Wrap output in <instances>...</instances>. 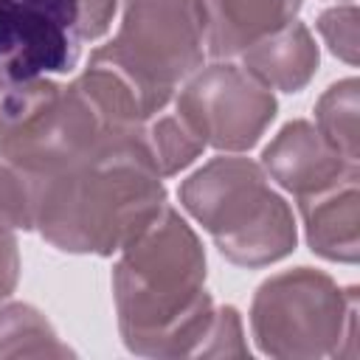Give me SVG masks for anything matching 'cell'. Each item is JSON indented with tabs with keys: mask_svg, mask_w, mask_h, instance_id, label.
I'll list each match as a JSON object with an SVG mask.
<instances>
[{
	"mask_svg": "<svg viewBox=\"0 0 360 360\" xmlns=\"http://www.w3.org/2000/svg\"><path fill=\"white\" fill-rule=\"evenodd\" d=\"M112 298L124 346L143 357H202L214 301L205 253L191 225L163 208L112 267Z\"/></svg>",
	"mask_w": 360,
	"mask_h": 360,
	"instance_id": "6da1fadb",
	"label": "cell"
},
{
	"mask_svg": "<svg viewBox=\"0 0 360 360\" xmlns=\"http://www.w3.org/2000/svg\"><path fill=\"white\" fill-rule=\"evenodd\" d=\"M31 225L68 253L112 256L141 236L166 208L160 177L129 149L121 132L101 155L65 172L25 177Z\"/></svg>",
	"mask_w": 360,
	"mask_h": 360,
	"instance_id": "7a4b0ae2",
	"label": "cell"
},
{
	"mask_svg": "<svg viewBox=\"0 0 360 360\" xmlns=\"http://www.w3.org/2000/svg\"><path fill=\"white\" fill-rule=\"evenodd\" d=\"M180 202L239 267H264L295 250L290 205L248 158H214L183 180Z\"/></svg>",
	"mask_w": 360,
	"mask_h": 360,
	"instance_id": "3957f363",
	"label": "cell"
},
{
	"mask_svg": "<svg viewBox=\"0 0 360 360\" xmlns=\"http://www.w3.org/2000/svg\"><path fill=\"white\" fill-rule=\"evenodd\" d=\"M110 135L76 82L45 76L0 90V158L22 177L90 160L107 149Z\"/></svg>",
	"mask_w": 360,
	"mask_h": 360,
	"instance_id": "277c9868",
	"label": "cell"
},
{
	"mask_svg": "<svg viewBox=\"0 0 360 360\" xmlns=\"http://www.w3.org/2000/svg\"><path fill=\"white\" fill-rule=\"evenodd\" d=\"M250 329L270 357H357V290L312 267L284 270L256 290Z\"/></svg>",
	"mask_w": 360,
	"mask_h": 360,
	"instance_id": "5b68a950",
	"label": "cell"
},
{
	"mask_svg": "<svg viewBox=\"0 0 360 360\" xmlns=\"http://www.w3.org/2000/svg\"><path fill=\"white\" fill-rule=\"evenodd\" d=\"M107 45L138 73L174 93L202 65V0H127L121 28Z\"/></svg>",
	"mask_w": 360,
	"mask_h": 360,
	"instance_id": "8992f818",
	"label": "cell"
},
{
	"mask_svg": "<svg viewBox=\"0 0 360 360\" xmlns=\"http://www.w3.org/2000/svg\"><path fill=\"white\" fill-rule=\"evenodd\" d=\"M191 129L219 152H245L259 143L276 118V96L245 68L231 62L194 70L174 107Z\"/></svg>",
	"mask_w": 360,
	"mask_h": 360,
	"instance_id": "52a82bcc",
	"label": "cell"
},
{
	"mask_svg": "<svg viewBox=\"0 0 360 360\" xmlns=\"http://www.w3.org/2000/svg\"><path fill=\"white\" fill-rule=\"evenodd\" d=\"M82 42L79 0H0V90L70 73Z\"/></svg>",
	"mask_w": 360,
	"mask_h": 360,
	"instance_id": "ba28073f",
	"label": "cell"
},
{
	"mask_svg": "<svg viewBox=\"0 0 360 360\" xmlns=\"http://www.w3.org/2000/svg\"><path fill=\"white\" fill-rule=\"evenodd\" d=\"M76 84L110 132H124L155 118L174 96L172 90L138 73L110 45H101L90 53V62Z\"/></svg>",
	"mask_w": 360,
	"mask_h": 360,
	"instance_id": "9c48e42d",
	"label": "cell"
},
{
	"mask_svg": "<svg viewBox=\"0 0 360 360\" xmlns=\"http://www.w3.org/2000/svg\"><path fill=\"white\" fill-rule=\"evenodd\" d=\"M262 169L281 188L295 194V200L360 172V166L343 158L309 121L284 124L278 135L264 146Z\"/></svg>",
	"mask_w": 360,
	"mask_h": 360,
	"instance_id": "30bf717a",
	"label": "cell"
},
{
	"mask_svg": "<svg viewBox=\"0 0 360 360\" xmlns=\"http://www.w3.org/2000/svg\"><path fill=\"white\" fill-rule=\"evenodd\" d=\"M307 242L329 262L354 264L360 253V172L298 197Z\"/></svg>",
	"mask_w": 360,
	"mask_h": 360,
	"instance_id": "8fae6325",
	"label": "cell"
},
{
	"mask_svg": "<svg viewBox=\"0 0 360 360\" xmlns=\"http://www.w3.org/2000/svg\"><path fill=\"white\" fill-rule=\"evenodd\" d=\"M301 0H202L205 45L217 59L236 56L295 20Z\"/></svg>",
	"mask_w": 360,
	"mask_h": 360,
	"instance_id": "7c38bea8",
	"label": "cell"
},
{
	"mask_svg": "<svg viewBox=\"0 0 360 360\" xmlns=\"http://www.w3.org/2000/svg\"><path fill=\"white\" fill-rule=\"evenodd\" d=\"M318 59L321 53L315 37L298 20L287 22L284 28L267 34L264 39L242 51V68L267 90L281 93L304 90L318 70Z\"/></svg>",
	"mask_w": 360,
	"mask_h": 360,
	"instance_id": "4fadbf2b",
	"label": "cell"
},
{
	"mask_svg": "<svg viewBox=\"0 0 360 360\" xmlns=\"http://www.w3.org/2000/svg\"><path fill=\"white\" fill-rule=\"evenodd\" d=\"M121 138L129 149L163 180L191 166L197 155L205 149V141L191 129V124L174 110L166 115H155L132 129H124Z\"/></svg>",
	"mask_w": 360,
	"mask_h": 360,
	"instance_id": "5bb4252c",
	"label": "cell"
},
{
	"mask_svg": "<svg viewBox=\"0 0 360 360\" xmlns=\"http://www.w3.org/2000/svg\"><path fill=\"white\" fill-rule=\"evenodd\" d=\"M73 354L45 315L28 304L0 307V357H68Z\"/></svg>",
	"mask_w": 360,
	"mask_h": 360,
	"instance_id": "9a60e30c",
	"label": "cell"
},
{
	"mask_svg": "<svg viewBox=\"0 0 360 360\" xmlns=\"http://www.w3.org/2000/svg\"><path fill=\"white\" fill-rule=\"evenodd\" d=\"M357 79L335 82L315 104V127L318 132L349 160L360 158V135H357Z\"/></svg>",
	"mask_w": 360,
	"mask_h": 360,
	"instance_id": "2e32d148",
	"label": "cell"
},
{
	"mask_svg": "<svg viewBox=\"0 0 360 360\" xmlns=\"http://www.w3.org/2000/svg\"><path fill=\"white\" fill-rule=\"evenodd\" d=\"M34 228L31 225V194L25 177L0 158V233Z\"/></svg>",
	"mask_w": 360,
	"mask_h": 360,
	"instance_id": "e0dca14e",
	"label": "cell"
},
{
	"mask_svg": "<svg viewBox=\"0 0 360 360\" xmlns=\"http://www.w3.org/2000/svg\"><path fill=\"white\" fill-rule=\"evenodd\" d=\"M357 6L354 3H346V6H335V8H326L321 17H318V31L323 37V42L329 45V51L349 62V65H357V53H360V45H357Z\"/></svg>",
	"mask_w": 360,
	"mask_h": 360,
	"instance_id": "ac0fdd59",
	"label": "cell"
},
{
	"mask_svg": "<svg viewBox=\"0 0 360 360\" xmlns=\"http://www.w3.org/2000/svg\"><path fill=\"white\" fill-rule=\"evenodd\" d=\"M202 357H248V346L242 340V321L233 307L214 309Z\"/></svg>",
	"mask_w": 360,
	"mask_h": 360,
	"instance_id": "d6986e66",
	"label": "cell"
},
{
	"mask_svg": "<svg viewBox=\"0 0 360 360\" xmlns=\"http://www.w3.org/2000/svg\"><path fill=\"white\" fill-rule=\"evenodd\" d=\"M118 0H79V11H82V37L84 39H98L112 17H115Z\"/></svg>",
	"mask_w": 360,
	"mask_h": 360,
	"instance_id": "ffe728a7",
	"label": "cell"
},
{
	"mask_svg": "<svg viewBox=\"0 0 360 360\" xmlns=\"http://www.w3.org/2000/svg\"><path fill=\"white\" fill-rule=\"evenodd\" d=\"M20 278V250L14 233H0V301H6Z\"/></svg>",
	"mask_w": 360,
	"mask_h": 360,
	"instance_id": "44dd1931",
	"label": "cell"
}]
</instances>
